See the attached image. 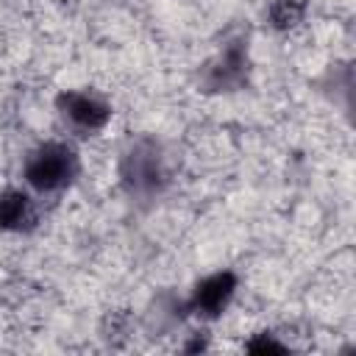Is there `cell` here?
Here are the masks:
<instances>
[{"instance_id":"2","label":"cell","mask_w":356,"mask_h":356,"mask_svg":"<svg viewBox=\"0 0 356 356\" xmlns=\"http://www.w3.org/2000/svg\"><path fill=\"white\" fill-rule=\"evenodd\" d=\"M53 108H56V120L61 122L64 134L75 142L95 139V136L106 134V128L114 120L111 100L89 86L61 89L53 100Z\"/></svg>"},{"instance_id":"7","label":"cell","mask_w":356,"mask_h":356,"mask_svg":"<svg viewBox=\"0 0 356 356\" xmlns=\"http://www.w3.org/2000/svg\"><path fill=\"white\" fill-rule=\"evenodd\" d=\"M309 17V0H267L264 3V19L278 33H292L303 28Z\"/></svg>"},{"instance_id":"3","label":"cell","mask_w":356,"mask_h":356,"mask_svg":"<svg viewBox=\"0 0 356 356\" xmlns=\"http://www.w3.org/2000/svg\"><path fill=\"white\" fill-rule=\"evenodd\" d=\"M120 184L131 195H161L170 184V159L167 150L153 139H136L120 156Z\"/></svg>"},{"instance_id":"4","label":"cell","mask_w":356,"mask_h":356,"mask_svg":"<svg viewBox=\"0 0 356 356\" xmlns=\"http://www.w3.org/2000/svg\"><path fill=\"white\" fill-rule=\"evenodd\" d=\"M236 292H239V275L234 270H214L192 286L186 309L197 320H220L231 309Z\"/></svg>"},{"instance_id":"5","label":"cell","mask_w":356,"mask_h":356,"mask_svg":"<svg viewBox=\"0 0 356 356\" xmlns=\"http://www.w3.org/2000/svg\"><path fill=\"white\" fill-rule=\"evenodd\" d=\"M42 197L33 195L25 184L0 189V234L25 236L42 222Z\"/></svg>"},{"instance_id":"6","label":"cell","mask_w":356,"mask_h":356,"mask_svg":"<svg viewBox=\"0 0 356 356\" xmlns=\"http://www.w3.org/2000/svg\"><path fill=\"white\" fill-rule=\"evenodd\" d=\"M245 70H248V50L242 47V42H228L217 58L209 64V86L222 92V89H231L236 86L242 78H245Z\"/></svg>"},{"instance_id":"1","label":"cell","mask_w":356,"mask_h":356,"mask_svg":"<svg viewBox=\"0 0 356 356\" xmlns=\"http://www.w3.org/2000/svg\"><path fill=\"white\" fill-rule=\"evenodd\" d=\"M83 175V156L75 139L47 136L31 145L19 164V184L42 200L67 195Z\"/></svg>"}]
</instances>
